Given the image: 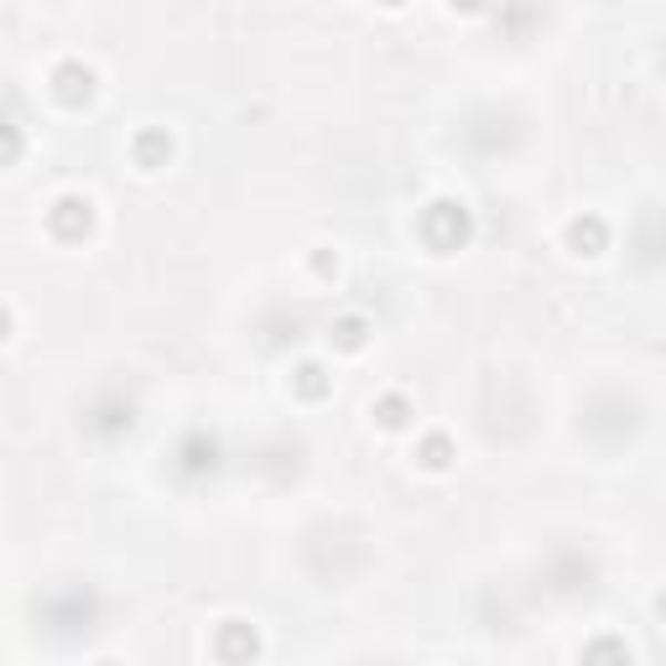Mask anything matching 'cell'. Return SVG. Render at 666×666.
Segmentation results:
<instances>
[{
    "mask_svg": "<svg viewBox=\"0 0 666 666\" xmlns=\"http://www.w3.org/2000/svg\"><path fill=\"white\" fill-rule=\"evenodd\" d=\"M422 239L438 256H453V250H463L474 239V214L463 204H453V198H438V204L422 208Z\"/></svg>",
    "mask_w": 666,
    "mask_h": 666,
    "instance_id": "obj_1",
    "label": "cell"
},
{
    "mask_svg": "<svg viewBox=\"0 0 666 666\" xmlns=\"http://www.w3.org/2000/svg\"><path fill=\"white\" fill-rule=\"evenodd\" d=\"M48 229H52V239H63V245H84V239L94 235V204H89L84 193H63V198L48 208Z\"/></svg>",
    "mask_w": 666,
    "mask_h": 666,
    "instance_id": "obj_2",
    "label": "cell"
},
{
    "mask_svg": "<svg viewBox=\"0 0 666 666\" xmlns=\"http://www.w3.org/2000/svg\"><path fill=\"white\" fill-rule=\"evenodd\" d=\"M214 656L229 666H245L260 656V631L250 619H224L219 631H214Z\"/></svg>",
    "mask_w": 666,
    "mask_h": 666,
    "instance_id": "obj_3",
    "label": "cell"
},
{
    "mask_svg": "<svg viewBox=\"0 0 666 666\" xmlns=\"http://www.w3.org/2000/svg\"><path fill=\"white\" fill-rule=\"evenodd\" d=\"M52 94L69 104V110L89 104V100H94V69H89V63H79V58L58 63V69H52Z\"/></svg>",
    "mask_w": 666,
    "mask_h": 666,
    "instance_id": "obj_4",
    "label": "cell"
},
{
    "mask_svg": "<svg viewBox=\"0 0 666 666\" xmlns=\"http://www.w3.org/2000/svg\"><path fill=\"white\" fill-rule=\"evenodd\" d=\"M567 250H578V256H604V250H609V224L598 219V214H578V219L567 224Z\"/></svg>",
    "mask_w": 666,
    "mask_h": 666,
    "instance_id": "obj_5",
    "label": "cell"
},
{
    "mask_svg": "<svg viewBox=\"0 0 666 666\" xmlns=\"http://www.w3.org/2000/svg\"><path fill=\"white\" fill-rule=\"evenodd\" d=\"M131 156H136V167H141V172L167 167V156H172V136L152 125V131H141V136L131 141Z\"/></svg>",
    "mask_w": 666,
    "mask_h": 666,
    "instance_id": "obj_6",
    "label": "cell"
},
{
    "mask_svg": "<svg viewBox=\"0 0 666 666\" xmlns=\"http://www.w3.org/2000/svg\"><path fill=\"white\" fill-rule=\"evenodd\" d=\"M583 666H631V650L615 635H598V641L583 646Z\"/></svg>",
    "mask_w": 666,
    "mask_h": 666,
    "instance_id": "obj_7",
    "label": "cell"
},
{
    "mask_svg": "<svg viewBox=\"0 0 666 666\" xmlns=\"http://www.w3.org/2000/svg\"><path fill=\"white\" fill-rule=\"evenodd\" d=\"M376 422L386 432H401L411 422V401H407V396H380V401H376Z\"/></svg>",
    "mask_w": 666,
    "mask_h": 666,
    "instance_id": "obj_8",
    "label": "cell"
},
{
    "mask_svg": "<svg viewBox=\"0 0 666 666\" xmlns=\"http://www.w3.org/2000/svg\"><path fill=\"white\" fill-rule=\"evenodd\" d=\"M417 459L443 474L448 463H453V438H448V432H428V438H422V448H417Z\"/></svg>",
    "mask_w": 666,
    "mask_h": 666,
    "instance_id": "obj_9",
    "label": "cell"
},
{
    "mask_svg": "<svg viewBox=\"0 0 666 666\" xmlns=\"http://www.w3.org/2000/svg\"><path fill=\"white\" fill-rule=\"evenodd\" d=\"M291 386H297V396H308V401H318V396H328V376H324V365H297L291 370Z\"/></svg>",
    "mask_w": 666,
    "mask_h": 666,
    "instance_id": "obj_10",
    "label": "cell"
},
{
    "mask_svg": "<svg viewBox=\"0 0 666 666\" xmlns=\"http://www.w3.org/2000/svg\"><path fill=\"white\" fill-rule=\"evenodd\" d=\"M365 339H370V324H365V318H339V324H334V344L349 349V355L365 349Z\"/></svg>",
    "mask_w": 666,
    "mask_h": 666,
    "instance_id": "obj_11",
    "label": "cell"
},
{
    "mask_svg": "<svg viewBox=\"0 0 666 666\" xmlns=\"http://www.w3.org/2000/svg\"><path fill=\"white\" fill-rule=\"evenodd\" d=\"M312 271H318V276H334V271H339V260L318 250V256H312Z\"/></svg>",
    "mask_w": 666,
    "mask_h": 666,
    "instance_id": "obj_12",
    "label": "cell"
},
{
    "mask_svg": "<svg viewBox=\"0 0 666 666\" xmlns=\"http://www.w3.org/2000/svg\"><path fill=\"white\" fill-rule=\"evenodd\" d=\"M656 615H666V594H662V598H656Z\"/></svg>",
    "mask_w": 666,
    "mask_h": 666,
    "instance_id": "obj_13",
    "label": "cell"
},
{
    "mask_svg": "<svg viewBox=\"0 0 666 666\" xmlns=\"http://www.w3.org/2000/svg\"><path fill=\"white\" fill-rule=\"evenodd\" d=\"M100 666H115V662H100Z\"/></svg>",
    "mask_w": 666,
    "mask_h": 666,
    "instance_id": "obj_14",
    "label": "cell"
}]
</instances>
